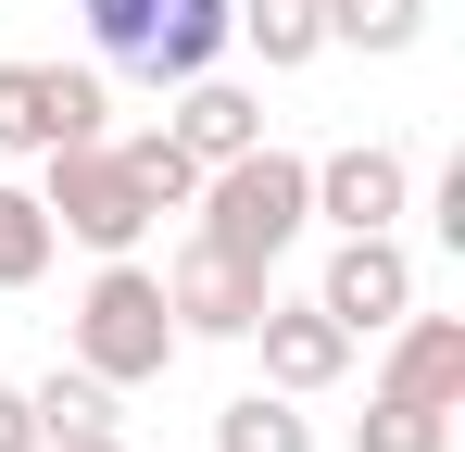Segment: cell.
I'll use <instances>...</instances> for the list:
<instances>
[{
	"instance_id": "1",
	"label": "cell",
	"mask_w": 465,
	"mask_h": 452,
	"mask_svg": "<svg viewBox=\"0 0 465 452\" xmlns=\"http://www.w3.org/2000/svg\"><path fill=\"white\" fill-rule=\"evenodd\" d=\"M302 226H314V151L252 139L227 163H202V189H189V239H214L239 264H264V277L302 251Z\"/></svg>"
},
{
	"instance_id": "2",
	"label": "cell",
	"mask_w": 465,
	"mask_h": 452,
	"mask_svg": "<svg viewBox=\"0 0 465 452\" xmlns=\"http://www.w3.org/2000/svg\"><path fill=\"white\" fill-rule=\"evenodd\" d=\"M64 352H76L101 389H152L189 339H176V314H163V264H139V251H101L88 264L76 314H64Z\"/></svg>"
},
{
	"instance_id": "3",
	"label": "cell",
	"mask_w": 465,
	"mask_h": 452,
	"mask_svg": "<svg viewBox=\"0 0 465 452\" xmlns=\"http://www.w3.org/2000/svg\"><path fill=\"white\" fill-rule=\"evenodd\" d=\"M38 214H51V239H76V251H139V239H152V201H139V176L114 163V139L38 151Z\"/></svg>"
},
{
	"instance_id": "4",
	"label": "cell",
	"mask_w": 465,
	"mask_h": 452,
	"mask_svg": "<svg viewBox=\"0 0 465 452\" xmlns=\"http://www.w3.org/2000/svg\"><path fill=\"white\" fill-rule=\"evenodd\" d=\"M114 139V88L101 64H0V163H38V151Z\"/></svg>"
},
{
	"instance_id": "5",
	"label": "cell",
	"mask_w": 465,
	"mask_h": 452,
	"mask_svg": "<svg viewBox=\"0 0 465 452\" xmlns=\"http://www.w3.org/2000/svg\"><path fill=\"white\" fill-rule=\"evenodd\" d=\"M314 301H327V314H340L352 339H390V327L415 314V251H402V226H352V239L327 251Z\"/></svg>"
},
{
	"instance_id": "6",
	"label": "cell",
	"mask_w": 465,
	"mask_h": 452,
	"mask_svg": "<svg viewBox=\"0 0 465 452\" xmlns=\"http://www.w3.org/2000/svg\"><path fill=\"white\" fill-rule=\"evenodd\" d=\"M264 264H239L214 239H189L176 264H163V314H176V339H252V314H264Z\"/></svg>"
},
{
	"instance_id": "7",
	"label": "cell",
	"mask_w": 465,
	"mask_h": 452,
	"mask_svg": "<svg viewBox=\"0 0 465 452\" xmlns=\"http://www.w3.org/2000/svg\"><path fill=\"white\" fill-rule=\"evenodd\" d=\"M252 339H264V389H290V402L340 389V377H352V352H365V339H352V327H340V314H327L314 290H302V301H277V290H264Z\"/></svg>"
},
{
	"instance_id": "8",
	"label": "cell",
	"mask_w": 465,
	"mask_h": 452,
	"mask_svg": "<svg viewBox=\"0 0 465 452\" xmlns=\"http://www.w3.org/2000/svg\"><path fill=\"white\" fill-rule=\"evenodd\" d=\"M402 201H415V151H390V139H340V151H314V226H402Z\"/></svg>"
},
{
	"instance_id": "9",
	"label": "cell",
	"mask_w": 465,
	"mask_h": 452,
	"mask_svg": "<svg viewBox=\"0 0 465 452\" xmlns=\"http://www.w3.org/2000/svg\"><path fill=\"white\" fill-rule=\"evenodd\" d=\"M378 389L428 402V415H465V314H402V327H390Z\"/></svg>"
},
{
	"instance_id": "10",
	"label": "cell",
	"mask_w": 465,
	"mask_h": 452,
	"mask_svg": "<svg viewBox=\"0 0 465 452\" xmlns=\"http://www.w3.org/2000/svg\"><path fill=\"white\" fill-rule=\"evenodd\" d=\"M163 126H176V151H189V163H227V151L264 139V101L214 64V75H189V88H176V113H163Z\"/></svg>"
},
{
	"instance_id": "11",
	"label": "cell",
	"mask_w": 465,
	"mask_h": 452,
	"mask_svg": "<svg viewBox=\"0 0 465 452\" xmlns=\"http://www.w3.org/2000/svg\"><path fill=\"white\" fill-rule=\"evenodd\" d=\"M114 402H126V389H101L88 365H51L38 389H25V415H38V452H64V440H114Z\"/></svg>"
},
{
	"instance_id": "12",
	"label": "cell",
	"mask_w": 465,
	"mask_h": 452,
	"mask_svg": "<svg viewBox=\"0 0 465 452\" xmlns=\"http://www.w3.org/2000/svg\"><path fill=\"white\" fill-rule=\"evenodd\" d=\"M239 51L264 75H302L327 51V0H239Z\"/></svg>"
},
{
	"instance_id": "13",
	"label": "cell",
	"mask_w": 465,
	"mask_h": 452,
	"mask_svg": "<svg viewBox=\"0 0 465 452\" xmlns=\"http://www.w3.org/2000/svg\"><path fill=\"white\" fill-rule=\"evenodd\" d=\"M214 452H314V415L290 389H239L227 415H214Z\"/></svg>"
},
{
	"instance_id": "14",
	"label": "cell",
	"mask_w": 465,
	"mask_h": 452,
	"mask_svg": "<svg viewBox=\"0 0 465 452\" xmlns=\"http://www.w3.org/2000/svg\"><path fill=\"white\" fill-rule=\"evenodd\" d=\"M114 163L139 176V201H152V214H189V189H202V163L176 151V126H126V139H114Z\"/></svg>"
},
{
	"instance_id": "15",
	"label": "cell",
	"mask_w": 465,
	"mask_h": 452,
	"mask_svg": "<svg viewBox=\"0 0 465 452\" xmlns=\"http://www.w3.org/2000/svg\"><path fill=\"white\" fill-rule=\"evenodd\" d=\"M428 38V0H327V51H415Z\"/></svg>"
},
{
	"instance_id": "16",
	"label": "cell",
	"mask_w": 465,
	"mask_h": 452,
	"mask_svg": "<svg viewBox=\"0 0 465 452\" xmlns=\"http://www.w3.org/2000/svg\"><path fill=\"white\" fill-rule=\"evenodd\" d=\"M51 251H64V239H51V214H38V189H13V176H0V290H38V277H51Z\"/></svg>"
},
{
	"instance_id": "17",
	"label": "cell",
	"mask_w": 465,
	"mask_h": 452,
	"mask_svg": "<svg viewBox=\"0 0 465 452\" xmlns=\"http://www.w3.org/2000/svg\"><path fill=\"white\" fill-rule=\"evenodd\" d=\"M352 452H453V415H428V402L378 389V402L352 415Z\"/></svg>"
},
{
	"instance_id": "18",
	"label": "cell",
	"mask_w": 465,
	"mask_h": 452,
	"mask_svg": "<svg viewBox=\"0 0 465 452\" xmlns=\"http://www.w3.org/2000/svg\"><path fill=\"white\" fill-rule=\"evenodd\" d=\"M76 13H88V51H101V64H114V75L139 64V38H152V25H163V0H76Z\"/></svg>"
},
{
	"instance_id": "19",
	"label": "cell",
	"mask_w": 465,
	"mask_h": 452,
	"mask_svg": "<svg viewBox=\"0 0 465 452\" xmlns=\"http://www.w3.org/2000/svg\"><path fill=\"white\" fill-rule=\"evenodd\" d=\"M0 452H38V415H25V389L0 377Z\"/></svg>"
},
{
	"instance_id": "20",
	"label": "cell",
	"mask_w": 465,
	"mask_h": 452,
	"mask_svg": "<svg viewBox=\"0 0 465 452\" xmlns=\"http://www.w3.org/2000/svg\"><path fill=\"white\" fill-rule=\"evenodd\" d=\"M64 452H126V440H64Z\"/></svg>"
}]
</instances>
